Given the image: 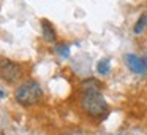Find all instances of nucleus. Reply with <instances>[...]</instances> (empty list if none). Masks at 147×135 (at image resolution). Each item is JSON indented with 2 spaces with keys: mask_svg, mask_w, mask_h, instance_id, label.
<instances>
[{
  "mask_svg": "<svg viewBox=\"0 0 147 135\" xmlns=\"http://www.w3.org/2000/svg\"><path fill=\"white\" fill-rule=\"evenodd\" d=\"M81 106L87 115L93 118H101L108 113V103L101 92H82Z\"/></svg>",
  "mask_w": 147,
  "mask_h": 135,
  "instance_id": "obj_1",
  "label": "nucleus"
},
{
  "mask_svg": "<svg viewBox=\"0 0 147 135\" xmlns=\"http://www.w3.org/2000/svg\"><path fill=\"white\" fill-rule=\"evenodd\" d=\"M14 97H16V100L21 103V105L29 106V105L36 103L40 99H41L43 91H41V86H40L36 81L29 80V81L22 83L19 87H18L16 92H14Z\"/></svg>",
  "mask_w": 147,
  "mask_h": 135,
  "instance_id": "obj_2",
  "label": "nucleus"
},
{
  "mask_svg": "<svg viewBox=\"0 0 147 135\" xmlns=\"http://www.w3.org/2000/svg\"><path fill=\"white\" fill-rule=\"evenodd\" d=\"M22 76V68L19 64L2 57L0 59V78L7 83H14Z\"/></svg>",
  "mask_w": 147,
  "mask_h": 135,
  "instance_id": "obj_3",
  "label": "nucleus"
},
{
  "mask_svg": "<svg viewBox=\"0 0 147 135\" xmlns=\"http://www.w3.org/2000/svg\"><path fill=\"white\" fill-rule=\"evenodd\" d=\"M125 62H127V67L133 73H138V75L147 73V57H139L136 54H127L125 56Z\"/></svg>",
  "mask_w": 147,
  "mask_h": 135,
  "instance_id": "obj_4",
  "label": "nucleus"
},
{
  "mask_svg": "<svg viewBox=\"0 0 147 135\" xmlns=\"http://www.w3.org/2000/svg\"><path fill=\"white\" fill-rule=\"evenodd\" d=\"M41 30H43V38L48 43H54L57 40V33H55V29L48 19H41Z\"/></svg>",
  "mask_w": 147,
  "mask_h": 135,
  "instance_id": "obj_5",
  "label": "nucleus"
},
{
  "mask_svg": "<svg viewBox=\"0 0 147 135\" xmlns=\"http://www.w3.org/2000/svg\"><path fill=\"white\" fill-rule=\"evenodd\" d=\"M82 92H100L101 91V83L96 78H87L81 83Z\"/></svg>",
  "mask_w": 147,
  "mask_h": 135,
  "instance_id": "obj_6",
  "label": "nucleus"
},
{
  "mask_svg": "<svg viewBox=\"0 0 147 135\" xmlns=\"http://www.w3.org/2000/svg\"><path fill=\"white\" fill-rule=\"evenodd\" d=\"M96 70H98L100 75H108L109 70H111V62H109V59H101L96 64Z\"/></svg>",
  "mask_w": 147,
  "mask_h": 135,
  "instance_id": "obj_7",
  "label": "nucleus"
},
{
  "mask_svg": "<svg viewBox=\"0 0 147 135\" xmlns=\"http://www.w3.org/2000/svg\"><path fill=\"white\" fill-rule=\"evenodd\" d=\"M146 24H147V14H142V16L138 19V22L134 24V33H141L144 30V27H146Z\"/></svg>",
  "mask_w": 147,
  "mask_h": 135,
  "instance_id": "obj_8",
  "label": "nucleus"
},
{
  "mask_svg": "<svg viewBox=\"0 0 147 135\" xmlns=\"http://www.w3.org/2000/svg\"><path fill=\"white\" fill-rule=\"evenodd\" d=\"M55 52H59V56H62V57H68L70 56V48L63 43H59V45H55Z\"/></svg>",
  "mask_w": 147,
  "mask_h": 135,
  "instance_id": "obj_9",
  "label": "nucleus"
}]
</instances>
